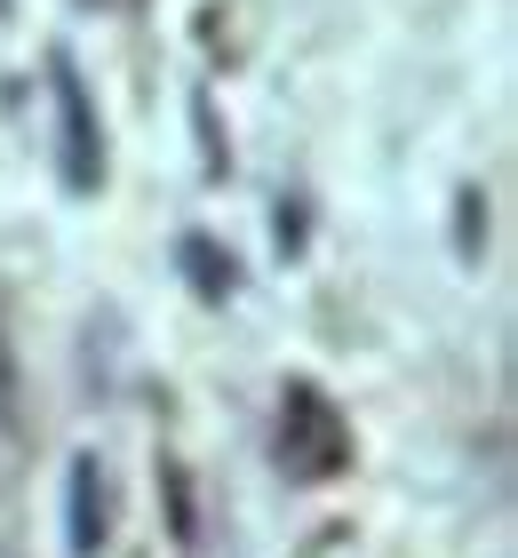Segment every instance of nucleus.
Segmentation results:
<instances>
[{"instance_id":"obj_4","label":"nucleus","mask_w":518,"mask_h":558,"mask_svg":"<svg viewBox=\"0 0 518 558\" xmlns=\"http://www.w3.org/2000/svg\"><path fill=\"white\" fill-rule=\"evenodd\" d=\"M184 271H192V288L207 295V303H224L231 295V256H216V240H184Z\"/></svg>"},{"instance_id":"obj_3","label":"nucleus","mask_w":518,"mask_h":558,"mask_svg":"<svg viewBox=\"0 0 518 558\" xmlns=\"http://www.w3.org/2000/svg\"><path fill=\"white\" fill-rule=\"evenodd\" d=\"M64 535H72V550L81 558H96L104 550V535H112V519H104V471H96V454H81L72 463V478H64Z\"/></svg>"},{"instance_id":"obj_2","label":"nucleus","mask_w":518,"mask_h":558,"mask_svg":"<svg viewBox=\"0 0 518 558\" xmlns=\"http://www.w3.org/2000/svg\"><path fill=\"white\" fill-rule=\"evenodd\" d=\"M48 88H57V129H64V192H96L104 184V144H96V112L72 57L48 64Z\"/></svg>"},{"instance_id":"obj_1","label":"nucleus","mask_w":518,"mask_h":558,"mask_svg":"<svg viewBox=\"0 0 518 558\" xmlns=\"http://www.w3.org/2000/svg\"><path fill=\"white\" fill-rule=\"evenodd\" d=\"M344 423H335V408L311 384H288V415H279V463H288L296 478H327L344 471Z\"/></svg>"}]
</instances>
